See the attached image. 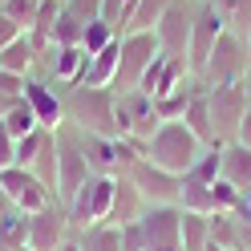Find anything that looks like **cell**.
I'll use <instances>...</instances> for the list:
<instances>
[{
    "instance_id": "obj_1",
    "label": "cell",
    "mask_w": 251,
    "mask_h": 251,
    "mask_svg": "<svg viewBox=\"0 0 251 251\" xmlns=\"http://www.w3.org/2000/svg\"><path fill=\"white\" fill-rule=\"evenodd\" d=\"M65 126H73V130H81V134L118 138L114 89L109 85H73V89H65Z\"/></svg>"
},
{
    "instance_id": "obj_2",
    "label": "cell",
    "mask_w": 251,
    "mask_h": 251,
    "mask_svg": "<svg viewBox=\"0 0 251 251\" xmlns=\"http://www.w3.org/2000/svg\"><path fill=\"white\" fill-rule=\"evenodd\" d=\"M202 150H207V146L186 130V122H162L158 130L146 138V158H150L154 166L170 170V175H178V178L199 162Z\"/></svg>"
},
{
    "instance_id": "obj_3",
    "label": "cell",
    "mask_w": 251,
    "mask_h": 251,
    "mask_svg": "<svg viewBox=\"0 0 251 251\" xmlns=\"http://www.w3.org/2000/svg\"><path fill=\"white\" fill-rule=\"evenodd\" d=\"M114 186H118V175H89L81 186H77V195L65 202L69 227L73 231H85V227L105 223L109 202H114Z\"/></svg>"
},
{
    "instance_id": "obj_4",
    "label": "cell",
    "mask_w": 251,
    "mask_h": 251,
    "mask_svg": "<svg viewBox=\"0 0 251 251\" xmlns=\"http://www.w3.org/2000/svg\"><path fill=\"white\" fill-rule=\"evenodd\" d=\"M251 69V57H247V41L239 33H227L215 41V49L207 57V65H202V85H243V77Z\"/></svg>"
},
{
    "instance_id": "obj_5",
    "label": "cell",
    "mask_w": 251,
    "mask_h": 251,
    "mask_svg": "<svg viewBox=\"0 0 251 251\" xmlns=\"http://www.w3.org/2000/svg\"><path fill=\"white\" fill-rule=\"evenodd\" d=\"M154 57H158V41L154 33H122V53H118V73L109 89L114 93H130L142 85L146 69L154 65Z\"/></svg>"
},
{
    "instance_id": "obj_6",
    "label": "cell",
    "mask_w": 251,
    "mask_h": 251,
    "mask_svg": "<svg viewBox=\"0 0 251 251\" xmlns=\"http://www.w3.org/2000/svg\"><path fill=\"white\" fill-rule=\"evenodd\" d=\"M114 126H118V138H134L146 146V138L162 126V118L154 109L150 93L130 89V93H114Z\"/></svg>"
},
{
    "instance_id": "obj_7",
    "label": "cell",
    "mask_w": 251,
    "mask_h": 251,
    "mask_svg": "<svg viewBox=\"0 0 251 251\" xmlns=\"http://www.w3.org/2000/svg\"><path fill=\"white\" fill-rule=\"evenodd\" d=\"M207 105H211V130H215V146L235 142L243 114L251 109V98L243 85H207Z\"/></svg>"
},
{
    "instance_id": "obj_8",
    "label": "cell",
    "mask_w": 251,
    "mask_h": 251,
    "mask_svg": "<svg viewBox=\"0 0 251 251\" xmlns=\"http://www.w3.org/2000/svg\"><path fill=\"white\" fill-rule=\"evenodd\" d=\"M93 175L81 146H77V130L73 126H61L57 130V202H69L77 195V186Z\"/></svg>"
},
{
    "instance_id": "obj_9",
    "label": "cell",
    "mask_w": 251,
    "mask_h": 251,
    "mask_svg": "<svg viewBox=\"0 0 251 251\" xmlns=\"http://www.w3.org/2000/svg\"><path fill=\"white\" fill-rule=\"evenodd\" d=\"M138 227H142L146 251H182V207L178 202L146 207Z\"/></svg>"
},
{
    "instance_id": "obj_10",
    "label": "cell",
    "mask_w": 251,
    "mask_h": 251,
    "mask_svg": "<svg viewBox=\"0 0 251 251\" xmlns=\"http://www.w3.org/2000/svg\"><path fill=\"white\" fill-rule=\"evenodd\" d=\"M227 33V21L219 17V12L207 4V0H195V21H191V45H186V69L195 77L202 73L207 65V57L215 49V41Z\"/></svg>"
},
{
    "instance_id": "obj_11",
    "label": "cell",
    "mask_w": 251,
    "mask_h": 251,
    "mask_svg": "<svg viewBox=\"0 0 251 251\" xmlns=\"http://www.w3.org/2000/svg\"><path fill=\"white\" fill-rule=\"evenodd\" d=\"M191 21H195V0H175L162 21L154 25V41H158L162 57H178L186 61V45H191Z\"/></svg>"
},
{
    "instance_id": "obj_12",
    "label": "cell",
    "mask_w": 251,
    "mask_h": 251,
    "mask_svg": "<svg viewBox=\"0 0 251 251\" xmlns=\"http://www.w3.org/2000/svg\"><path fill=\"white\" fill-rule=\"evenodd\" d=\"M126 178L138 186V195L146 199V207H162V202H178L182 195V178L170 175V170L154 166L150 158H138L130 170H126Z\"/></svg>"
},
{
    "instance_id": "obj_13",
    "label": "cell",
    "mask_w": 251,
    "mask_h": 251,
    "mask_svg": "<svg viewBox=\"0 0 251 251\" xmlns=\"http://www.w3.org/2000/svg\"><path fill=\"white\" fill-rule=\"evenodd\" d=\"M25 105L33 109L41 130H61L65 126V93L45 77H25Z\"/></svg>"
},
{
    "instance_id": "obj_14",
    "label": "cell",
    "mask_w": 251,
    "mask_h": 251,
    "mask_svg": "<svg viewBox=\"0 0 251 251\" xmlns=\"http://www.w3.org/2000/svg\"><path fill=\"white\" fill-rule=\"evenodd\" d=\"M69 235H73V227H69L65 202H49L45 211L28 215V247L33 251H57Z\"/></svg>"
},
{
    "instance_id": "obj_15",
    "label": "cell",
    "mask_w": 251,
    "mask_h": 251,
    "mask_svg": "<svg viewBox=\"0 0 251 251\" xmlns=\"http://www.w3.org/2000/svg\"><path fill=\"white\" fill-rule=\"evenodd\" d=\"M191 69H186V61H178V57H154V65L146 69V77H142V93H150V98H162V93H175V89H182L186 81H191Z\"/></svg>"
},
{
    "instance_id": "obj_16",
    "label": "cell",
    "mask_w": 251,
    "mask_h": 251,
    "mask_svg": "<svg viewBox=\"0 0 251 251\" xmlns=\"http://www.w3.org/2000/svg\"><path fill=\"white\" fill-rule=\"evenodd\" d=\"M219 178L231 182L235 191H251V150L239 142L219 146Z\"/></svg>"
},
{
    "instance_id": "obj_17",
    "label": "cell",
    "mask_w": 251,
    "mask_h": 251,
    "mask_svg": "<svg viewBox=\"0 0 251 251\" xmlns=\"http://www.w3.org/2000/svg\"><path fill=\"white\" fill-rule=\"evenodd\" d=\"M146 211V199L138 195V186L118 175V186H114V202H109V215H105V223H114V227H126V223H138Z\"/></svg>"
},
{
    "instance_id": "obj_18",
    "label": "cell",
    "mask_w": 251,
    "mask_h": 251,
    "mask_svg": "<svg viewBox=\"0 0 251 251\" xmlns=\"http://www.w3.org/2000/svg\"><path fill=\"white\" fill-rule=\"evenodd\" d=\"M37 61H41V49H37V41L28 37V33H21L12 45L0 49V69H4V73L33 77V73H37Z\"/></svg>"
},
{
    "instance_id": "obj_19",
    "label": "cell",
    "mask_w": 251,
    "mask_h": 251,
    "mask_svg": "<svg viewBox=\"0 0 251 251\" xmlns=\"http://www.w3.org/2000/svg\"><path fill=\"white\" fill-rule=\"evenodd\" d=\"M182 122H186V130H191L202 146H215V130H211V105H207V85H202V89L195 93V98H191V105H186Z\"/></svg>"
},
{
    "instance_id": "obj_20",
    "label": "cell",
    "mask_w": 251,
    "mask_h": 251,
    "mask_svg": "<svg viewBox=\"0 0 251 251\" xmlns=\"http://www.w3.org/2000/svg\"><path fill=\"white\" fill-rule=\"evenodd\" d=\"M118 53H122V37H118L114 45H105L101 53L89 57V69H85V81H81V85H109V81H114V73H118Z\"/></svg>"
},
{
    "instance_id": "obj_21",
    "label": "cell",
    "mask_w": 251,
    "mask_h": 251,
    "mask_svg": "<svg viewBox=\"0 0 251 251\" xmlns=\"http://www.w3.org/2000/svg\"><path fill=\"white\" fill-rule=\"evenodd\" d=\"M81 251H122V227L114 223H98V227H85V231H73Z\"/></svg>"
},
{
    "instance_id": "obj_22",
    "label": "cell",
    "mask_w": 251,
    "mask_h": 251,
    "mask_svg": "<svg viewBox=\"0 0 251 251\" xmlns=\"http://www.w3.org/2000/svg\"><path fill=\"white\" fill-rule=\"evenodd\" d=\"M28 170H33V175L57 195V130L45 134V142H41V150H37V158H33V166H28Z\"/></svg>"
},
{
    "instance_id": "obj_23",
    "label": "cell",
    "mask_w": 251,
    "mask_h": 251,
    "mask_svg": "<svg viewBox=\"0 0 251 251\" xmlns=\"http://www.w3.org/2000/svg\"><path fill=\"white\" fill-rule=\"evenodd\" d=\"M211 247V215L182 211V251H207Z\"/></svg>"
},
{
    "instance_id": "obj_24",
    "label": "cell",
    "mask_w": 251,
    "mask_h": 251,
    "mask_svg": "<svg viewBox=\"0 0 251 251\" xmlns=\"http://www.w3.org/2000/svg\"><path fill=\"white\" fill-rule=\"evenodd\" d=\"M175 4V0H138L134 4V17L126 25V33H154V25L162 21V12Z\"/></svg>"
},
{
    "instance_id": "obj_25",
    "label": "cell",
    "mask_w": 251,
    "mask_h": 251,
    "mask_svg": "<svg viewBox=\"0 0 251 251\" xmlns=\"http://www.w3.org/2000/svg\"><path fill=\"white\" fill-rule=\"evenodd\" d=\"M182 182L186 186H215L219 182V146H207L199 154V162L182 175Z\"/></svg>"
},
{
    "instance_id": "obj_26",
    "label": "cell",
    "mask_w": 251,
    "mask_h": 251,
    "mask_svg": "<svg viewBox=\"0 0 251 251\" xmlns=\"http://www.w3.org/2000/svg\"><path fill=\"white\" fill-rule=\"evenodd\" d=\"M25 243H28V215H21V211L4 215L0 219V251H17Z\"/></svg>"
},
{
    "instance_id": "obj_27",
    "label": "cell",
    "mask_w": 251,
    "mask_h": 251,
    "mask_svg": "<svg viewBox=\"0 0 251 251\" xmlns=\"http://www.w3.org/2000/svg\"><path fill=\"white\" fill-rule=\"evenodd\" d=\"M118 37H122L118 28H114V25H105V21L98 17V21H89V25H85V33H81V49L93 57V53H101L105 45H114Z\"/></svg>"
},
{
    "instance_id": "obj_28",
    "label": "cell",
    "mask_w": 251,
    "mask_h": 251,
    "mask_svg": "<svg viewBox=\"0 0 251 251\" xmlns=\"http://www.w3.org/2000/svg\"><path fill=\"white\" fill-rule=\"evenodd\" d=\"M0 122H4V130H8L12 138H25V134H33V130H41V126H37V118H33V109L25 105V98H21L17 105H12V109H8V114L0 118Z\"/></svg>"
},
{
    "instance_id": "obj_29",
    "label": "cell",
    "mask_w": 251,
    "mask_h": 251,
    "mask_svg": "<svg viewBox=\"0 0 251 251\" xmlns=\"http://www.w3.org/2000/svg\"><path fill=\"white\" fill-rule=\"evenodd\" d=\"M134 4L138 0H101V21L114 25L118 33H126V25H130V17H134Z\"/></svg>"
},
{
    "instance_id": "obj_30",
    "label": "cell",
    "mask_w": 251,
    "mask_h": 251,
    "mask_svg": "<svg viewBox=\"0 0 251 251\" xmlns=\"http://www.w3.org/2000/svg\"><path fill=\"white\" fill-rule=\"evenodd\" d=\"M21 98H25V77L0 69V118H4V114H8V109L17 105Z\"/></svg>"
},
{
    "instance_id": "obj_31",
    "label": "cell",
    "mask_w": 251,
    "mask_h": 251,
    "mask_svg": "<svg viewBox=\"0 0 251 251\" xmlns=\"http://www.w3.org/2000/svg\"><path fill=\"white\" fill-rule=\"evenodd\" d=\"M37 4H41V0H4V17L17 21L25 33H28V28H33V21H37Z\"/></svg>"
},
{
    "instance_id": "obj_32",
    "label": "cell",
    "mask_w": 251,
    "mask_h": 251,
    "mask_svg": "<svg viewBox=\"0 0 251 251\" xmlns=\"http://www.w3.org/2000/svg\"><path fill=\"white\" fill-rule=\"evenodd\" d=\"M239 195H243V191H235L231 182H223V178H219V182L211 186V207H215V215L235 211V207H239Z\"/></svg>"
},
{
    "instance_id": "obj_33",
    "label": "cell",
    "mask_w": 251,
    "mask_h": 251,
    "mask_svg": "<svg viewBox=\"0 0 251 251\" xmlns=\"http://www.w3.org/2000/svg\"><path fill=\"white\" fill-rule=\"evenodd\" d=\"M45 134L49 130H33V134H25V138H17V166H33V158H37V150H41V142H45Z\"/></svg>"
},
{
    "instance_id": "obj_34",
    "label": "cell",
    "mask_w": 251,
    "mask_h": 251,
    "mask_svg": "<svg viewBox=\"0 0 251 251\" xmlns=\"http://www.w3.org/2000/svg\"><path fill=\"white\" fill-rule=\"evenodd\" d=\"M227 28L231 33H247L251 28V0H231V8H227Z\"/></svg>"
},
{
    "instance_id": "obj_35",
    "label": "cell",
    "mask_w": 251,
    "mask_h": 251,
    "mask_svg": "<svg viewBox=\"0 0 251 251\" xmlns=\"http://www.w3.org/2000/svg\"><path fill=\"white\" fill-rule=\"evenodd\" d=\"M4 166H17V138L4 130V122H0V170Z\"/></svg>"
},
{
    "instance_id": "obj_36",
    "label": "cell",
    "mask_w": 251,
    "mask_h": 251,
    "mask_svg": "<svg viewBox=\"0 0 251 251\" xmlns=\"http://www.w3.org/2000/svg\"><path fill=\"white\" fill-rule=\"evenodd\" d=\"M122 251H146V239H142V227L138 223L122 227Z\"/></svg>"
},
{
    "instance_id": "obj_37",
    "label": "cell",
    "mask_w": 251,
    "mask_h": 251,
    "mask_svg": "<svg viewBox=\"0 0 251 251\" xmlns=\"http://www.w3.org/2000/svg\"><path fill=\"white\" fill-rule=\"evenodd\" d=\"M21 33H25V28H21L17 21H8L4 12H0V49H4V45H12V41H17Z\"/></svg>"
},
{
    "instance_id": "obj_38",
    "label": "cell",
    "mask_w": 251,
    "mask_h": 251,
    "mask_svg": "<svg viewBox=\"0 0 251 251\" xmlns=\"http://www.w3.org/2000/svg\"><path fill=\"white\" fill-rule=\"evenodd\" d=\"M235 142H239V146H247V150H251V109H247V114H243V122H239V130H235Z\"/></svg>"
},
{
    "instance_id": "obj_39",
    "label": "cell",
    "mask_w": 251,
    "mask_h": 251,
    "mask_svg": "<svg viewBox=\"0 0 251 251\" xmlns=\"http://www.w3.org/2000/svg\"><path fill=\"white\" fill-rule=\"evenodd\" d=\"M231 215H235V219H243V223H251V191L239 195V207H235Z\"/></svg>"
},
{
    "instance_id": "obj_40",
    "label": "cell",
    "mask_w": 251,
    "mask_h": 251,
    "mask_svg": "<svg viewBox=\"0 0 251 251\" xmlns=\"http://www.w3.org/2000/svg\"><path fill=\"white\" fill-rule=\"evenodd\" d=\"M12 211H17V202H12V195L4 191V186H0V219H4V215H12Z\"/></svg>"
},
{
    "instance_id": "obj_41",
    "label": "cell",
    "mask_w": 251,
    "mask_h": 251,
    "mask_svg": "<svg viewBox=\"0 0 251 251\" xmlns=\"http://www.w3.org/2000/svg\"><path fill=\"white\" fill-rule=\"evenodd\" d=\"M57 251H81V243H77V235H69V239H65V243H61Z\"/></svg>"
},
{
    "instance_id": "obj_42",
    "label": "cell",
    "mask_w": 251,
    "mask_h": 251,
    "mask_svg": "<svg viewBox=\"0 0 251 251\" xmlns=\"http://www.w3.org/2000/svg\"><path fill=\"white\" fill-rule=\"evenodd\" d=\"M243 89H247V98H251V69H247V77H243Z\"/></svg>"
},
{
    "instance_id": "obj_43",
    "label": "cell",
    "mask_w": 251,
    "mask_h": 251,
    "mask_svg": "<svg viewBox=\"0 0 251 251\" xmlns=\"http://www.w3.org/2000/svg\"><path fill=\"white\" fill-rule=\"evenodd\" d=\"M243 41H247V57H251V28H247V33H243Z\"/></svg>"
},
{
    "instance_id": "obj_44",
    "label": "cell",
    "mask_w": 251,
    "mask_h": 251,
    "mask_svg": "<svg viewBox=\"0 0 251 251\" xmlns=\"http://www.w3.org/2000/svg\"><path fill=\"white\" fill-rule=\"evenodd\" d=\"M17 251H33V247H28V243H25V247H17Z\"/></svg>"
},
{
    "instance_id": "obj_45",
    "label": "cell",
    "mask_w": 251,
    "mask_h": 251,
    "mask_svg": "<svg viewBox=\"0 0 251 251\" xmlns=\"http://www.w3.org/2000/svg\"><path fill=\"white\" fill-rule=\"evenodd\" d=\"M0 12H4V0H0Z\"/></svg>"
},
{
    "instance_id": "obj_46",
    "label": "cell",
    "mask_w": 251,
    "mask_h": 251,
    "mask_svg": "<svg viewBox=\"0 0 251 251\" xmlns=\"http://www.w3.org/2000/svg\"><path fill=\"white\" fill-rule=\"evenodd\" d=\"M61 4H65V0H61Z\"/></svg>"
}]
</instances>
